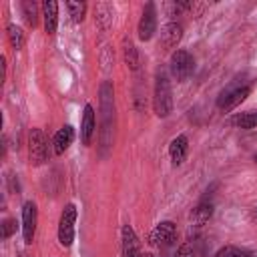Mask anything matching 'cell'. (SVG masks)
<instances>
[{
	"label": "cell",
	"instance_id": "7402d4cb",
	"mask_svg": "<svg viewBox=\"0 0 257 257\" xmlns=\"http://www.w3.org/2000/svg\"><path fill=\"white\" fill-rule=\"evenodd\" d=\"M237 124L241 128H255L257 126V112H245L243 116L237 118Z\"/></svg>",
	"mask_w": 257,
	"mask_h": 257
},
{
	"label": "cell",
	"instance_id": "e0dca14e",
	"mask_svg": "<svg viewBox=\"0 0 257 257\" xmlns=\"http://www.w3.org/2000/svg\"><path fill=\"white\" fill-rule=\"evenodd\" d=\"M8 40H10V44L16 50H20L24 46V32H22V28H18L16 24H8Z\"/></svg>",
	"mask_w": 257,
	"mask_h": 257
},
{
	"label": "cell",
	"instance_id": "6da1fadb",
	"mask_svg": "<svg viewBox=\"0 0 257 257\" xmlns=\"http://www.w3.org/2000/svg\"><path fill=\"white\" fill-rule=\"evenodd\" d=\"M153 106L155 112L159 116H169L173 110V96H171V84L167 80L165 72L157 74V82H155V96H153Z\"/></svg>",
	"mask_w": 257,
	"mask_h": 257
},
{
	"label": "cell",
	"instance_id": "d6986e66",
	"mask_svg": "<svg viewBox=\"0 0 257 257\" xmlns=\"http://www.w3.org/2000/svg\"><path fill=\"white\" fill-rule=\"evenodd\" d=\"M66 8H68V12H70V16H72L74 22H80V20L84 18V12H86V4H84V2L68 0V2H66Z\"/></svg>",
	"mask_w": 257,
	"mask_h": 257
},
{
	"label": "cell",
	"instance_id": "2e32d148",
	"mask_svg": "<svg viewBox=\"0 0 257 257\" xmlns=\"http://www.w3.org/2000/svg\"><path fill=\"white\" fill-rule=\"evenodd\" d=\"M211 215H213V203H211V201H205V199H203V201L197 205V209L193 211V219H195L197 225L207 223V221L211 219Z\"/></svg>",
	"mask_w": 257,
	"mask_h": 257
},
{
	"label": "cell",
	"instance_id": "5bb4252c",
	"mask_svg": "<svg viewBox=\"0 0 257 257\" xmlns=\"http://www.w3.org/2000/svg\"><path fill=\"white\" fill-rule=\"evenodd\" d=\"M187 137L185 135H179V137H175L173 141H171V147H169V153H171V161L175 163V165H181L183 161H185V157H187Z\"/></svg>",
	"mask_w": 257,
	"mask_h": 257
},
{
	"label": "cell",
	"instance_id": "8fae6325",
	"mask_svg": "<svg viewBox=\"0 0 257 257\" xmlns=\"http://www.w3.org/2000/svg\"><path fill=\"white\" fill-rule=\"evenodd\" d=\"M96 131V118H94V108L90 104L84 106V114H82V122H80V139L84 145H90L92 135Z\"/></svg>",
	"mask_w": 257,
	"mask_h": 257
},
{
	"label": "cell",
	"instance_id": "ba28073f",
	"mask_svg": "<svg viewBox=\"0 0 257 257\" xmlns=\"http://www.w3.org/2000/svg\"><path fill=\"white\" fill-rule=\"evenodd\" d=\"M155 30H157V12H155V4L149 2L143 10L141 20H139V38L141 40H151Z\"/></svg>",
	"mask_w": 257,
	"mask_h": 257
},
{
	"label": "cell",
	"instance_id": "603a6c76",
	"mask_svg": "<svg viewBox=\"0 0 257 257\" xmlns=\"http://www.w3.org/2000/svg\"><path fill=\"white\" fill-rule=\"evenodd\" d=\"M14 231H16V221L14 219H6L2 223V239H8Z\"/></svg>",
	"mask_w": 257,
	"mask_h": 257
},
{
	"label": "cell",
	"instance_id": "cb8c5ba5",
	"mask_svg": "<svg viewBox=\"0 0 257 257\" xmlns=\"http://www.w3.org/2000/svg\"><path fill=\"white\" fill-rule=\"evenodd\" d=\"M141 257H155L153 253H141Z\"/></svg>",
	"mask_w": 257,
	"mask_h": 257
},
{
	"label": "cell",
	"instance_id": "4fadbf2b",
	"mask_svg": "<svg viewBox=\"0 0 257 257\" xmlns=\"http://www.w3.org/2000/svg\"><path fill=\"white\" fill-rule=\"evenodd\" d=\"M74 141V128L70 124H64L56 135H54V153L62 155Z\"/></svg>",
	"mask_w": 257,
	"mask_h": 257
},
{
	"label": "cell",
	"instance_id": "52a82bcc",
	"mask_svg": "<svg viewBox=\"0 0 257 257\" xmlns=\"http://www.w3.org/2000/svg\"><path fill=\"white\" fill-rule=\"evenodd\" d=\"M36 221H38V213H36V205L32 201H26L22 207V235H24V243H32L34 233H36Z\"/></svg>",
	"mask_w": 257,
	"mask_h": 257
},
{
	"label": "cell",
	"instance_id": "9a60e30c",
	"mask_svg": "<svg viewBox=\"0 0 257 257\" xmlns=\"http://www.w3.org/2000/svg\"><path fill=\"white\" fill-rule=\"evenodd\" d=\"M177 257H207V251L201 241H189L181 245V249L177 251Z\"/></svg>",
	"mask_w": 257,
	"mask_h": 257
},
{
	"label": "cell",
	"instance_id": "277c9868",
	"mask_svg": "<svg viewBox=\"0 0 257 257\" xmlns=\"http://www.w3.org/2000/svg\"><path fill=\"white\" fill-rule=\"evenodd\" d=\"M193 68H195V60L187 50H175L173 52V56H171V74L177 80L189 78Z\"/></svg>",
	"mask_w": 257,
	"mask_h": 257
},
{
	"label": "cell",
	"instance_id": "5b68a950",
	"mask_svg": "<svg viewBox=\"0 0 257 257\" xmlns=\"http://www.w3.org/2000/svg\"><path fill=\"white\" fill-rule=\"evenodd\" d=\"M249 92H251L249 86H229L227 90H223V92L219 94L217 106H219L221 110L229 112V110H233L235 106H239V104L249 96Z\"/></svg>",
	"mask_w": 257,
	"mask_h": 257
},
{
	"label": "cell",
	"instance_id": "3957f363",
	"mask_svg": "<svg viewBox=\"0 0 257 257\" xmlns=\"http://www.w3.org/2000/svg\"><path fill=\"white\" fill-rule=\"evenodd\" d=\"M74 221H76V207L72 203H68L62 213H60V221H58V241L62 247H70L72 239H74Z\"/></svg>",
	"mask_w": 257,
	"mask_h": 257
},
{
	"label": "cell",
	"instance_id": "7a4b0ae2",
	"mask_svg": "<svg viewBox=\"0 0 257 257\" xmlns=\"http://www.w3.org/2000/svg\"><path fill=\"white\" fill-rule=\"evenodd\" d=\"M28 153H30V163L34 167L42 165L48 159V139L40 128H32L28 135Z\"/></svg>",
	"mask_w": 257,
	"mask_h": 257
},
{
	"label": "cell",
	"instance_id": "44dd1931",
	"mask_svg": "<svg viewBox=\"0 0 257 257\" xmlns=\"http://www.w3.org/2000/svg\"><path fill=\"white\" fill-rule=\"evenodd\" d=\"M124 62H126V66H131L133 70L139 68V54H137V48H135L131 42L124 46Z\"/></svg>",
	"mask_w": 257,
	"mask_h": 257
},
{
	"label": "cell",
	"instance_id": "30bf717a",
	"mask_svg": "<svg viewBox=\"0 0 257 257\" xmlns=\"http://www.w3.org/2000/svg\"><path fill=\"white\" fill-rule=\"evenodd\" d=\"M181 36H183L181 24L169 22V24L163 26V30H161V44H163V48H165V50H173V48L179 44Z\"/></svg>",
	"mask_w": 257,
	"mask_h": 257
},
{
	"label": "cell",
	"instance_id": "8992f818",
	"mask_svg": "<svg viewBox=\"0 0 257 257\" xmlns=\"http://www.w3.org/2000/svg\"><path fill=\"white\" fill-rule=\"evenodd\" d=\"M175 239H177V227H175V223H171V221L159 223V225L149 233V243H151L153 247H169V245L175 243Z\"/></svg>",
	"mask_w": 257,
	"mask_h": 257
},
{
	"label": "cell",
	"instance_id": "d4e9b609",
	"mask_svg": "<svg viewBox=\"0 0 257 257\" xmlns=\"http://www.w3.org/2000/svg\"><path fill=\"white\" fill-rule=\"evenodd\" d=\"M253 159H255V161H257V153H255V157H253Z\"/></svg>",
	"mask_w": 257,
	"mask_h": 257
},
{
	"label": "cell",
	"instance_id": "ffe728a7",
	"mask_svg": "<svg viewBox=\"0 0 257 257\" xmlns=\"http://www.w3.org/2000/svg\"><path fill=\"white\" fill-rule=\"evenodd\" d=\"M22 12H24V20L28 22V26H34L36 20H38V16H36V4L30 2V0L22 2Z\"/></svg>",
	"mask_w": 257,
	"mask_h": 257
},
{
	"label": "cell",
	"instance_id": "9c48e42d",
	"mask_svg": "<svg viewBox=\"0 0 257 257\" xmlns=\"http://www.w3.org/2000/svg\"><path fill=\"white\" fill-rule=\"evenodd\" d=\"M141 243L131 225L122 227V257H141Z\"/></svg>",
	"mask_w": 257,
	"mask_h": 257
},
{
	"label": "cell",
	"instance_id": "7c38bea8",
	"mask_svg": "<svg viewBox=\"0 0 257 257\" xmlns=\"http://www.w3.org/2000/svg\"><path fill=\"white\" fill-rule=\"evenodd\" d=\"M42 16H44L46 34H54L56 32V24H58V4L54 0H46L42 4Z\"/></svg>",
	"mask_w": 257,
	"mask_h": 257
},
{
	"label": "cell",
	"instance_id": "ac0fdd59",
	"mask_svg": "<svg viewBox=\"0 0 257 257\" xmlns=\"http://www.w3.org/2000/svg\"><path fill=\"white\" fill-rule=\"evenodd\" d=\"M215 257H253L249 251H245V249H241V247H235V245H225V247H221L217 253H215Z\"/></svg>",
	"mask_w": 257,
	"mask_h": 257
}]
</instances>
